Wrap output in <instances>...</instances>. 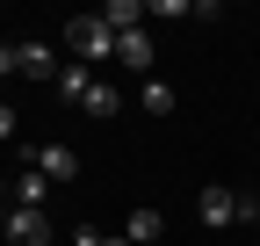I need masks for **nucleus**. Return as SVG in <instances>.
<instances>
[{
  "label": "nucleus",
  "instance_id": "obj_1",
  "mask_svg": "<svg viewBox=\"0 0 260 246\" xmlns=\"http://www.w3.org/2000/svg\"><path fill=\"white\" fill-rule=\"evenodd\" d=\"M65 51H73L80 66H102V58H116V29L102 15H80V22H65Z\"/></svg>",
  "mask_w": 260,
  "mask_h": 246
},
{
  "label": "nucleus",
  "instance_id": "obj_2",
  "mask_svg": "<svg viewBox=\"0 0 260 246\" xmlns=\"http://www.w3.org/2000/svg\"><path fill=\"white\" fill-rule=\"evenodd\" d=\"M29 167H37L44 181H80V152H73V145H37Z\"/></svg>",
  "mask_w": 260,
  "mask_h": 246
},
{
  "label": "nucleus",
  "instance_id": "obj_3",
  "mask_svg": "<svg viewBox=\"0 0 260 246\" xmlns=\"http://www.w3.org/2000/svg\"><path fill=\"white\" fill-rule=\"evenodd\" d=\"M239 210H246V196H239V189H203L195 218H203V225L217 232V225H239Z\"/></svg>",
  "mask_w": 260,
  "mask_h": 246
},
{
  "label": "nucleus",
  "instance_id": "obj_4",
  "mask_svg": "<svg viewBox=\"0 0 260 246\" xmlns=\"http://www.w3.org/2000/svg\"><path fill=\"white\" fill-rule=\"evenodd\" d=\"M8 239H15V246H51V218L15 203V210H8Z\"/></svg>",
  "mask_w": 260,
  "mask_h": 246
},
{
  "label": "nucleus",
  "instance_id": "obj_5",
  "mask_svg": "<svg viewBox=\"0 0 260 246\" xmlns=\"http://www.w3.org/2000/svg\"><path fill=\"white\" fill-rule=\"evenodd\" d=\"M116 66H130V73H145V66H152V37H145V29L116 37Z\"/></svg>",
  "mask_w": 260,
  "mask_h": 246
},
{
  "label": "nucleus",
  "instance_id": "obj_6",
  "mask_svg": "<svg viewBox=\"0 0 260 246\" xmlns=\"http://www.w3.org/2000/svg\"><path fill=\"white\" fill-rule=\"evenodd\" d=\"M22 73H29V80H58L65 66H58V51H51V44H22Z\"/></svg>",
  "mask_w": 260,
  "mask_h": 246
},
{
  "label": "nucleus",
  "instance_id": "obj_7",
  "mask_svg": "<svg viewBox=\"0 0 260 246\" xmlns=\"http://www.w3.org/2000/svg\"><path fill=\"white\" fill-rule=\"evenodd\" d=\"M94 80H102V73H94V66H65V73H58V95H65V102H73V109H80Z\"/></svg>",
  "mask_w": 260,
  "mask_h": 246
},
{
  "label": "nucleus",
  "instance_id": "obj_8",
  "mask_svg": "<svg viewBox=\"0 0 260 246\" xmlns=\"http://www.w3.org/2000/svg\"><path fill=\"white\" fill-rule=\"evenodd\" d=\"M159 232H167V218H159V210H130V232H123V239H130V246H152Z\"/></svg>",
  "mask_w": 260,
  "mask_h": 246
},
{
  "label": "nucleus",
  "instance_id": "obj_9",
  "mask_svg": "<svg viewBox=\"0 0 260 246\" xmlns=\"http://www.w3.org/2000/svg\"><path fill=\"white\" fill-rule=\"evenodd\" d=\"M80 109H87V116H102V123H109V116L123 109V95H116V87H109V80H94V87H87V102H80Z\"/></svg>",
  "mask_w": 260,
  "mask_h": 246
},
{
  "label": "nucleus",
  "instance_id": "obj_10",
  "mask_svg": "<svg viewBox=\"0 0 260 246\" xmlns=\"http://www.w3.org/2000/svg\"><path fill=\"white\" fill-rule=\"evenodd\" d=\"M138 102H145V116H174V87H167V80H145Z\"/></svg>",
  "mask_w": 260,
  "mask_h": 246
},
{
  "label": "nucleus",
  "instance_id": "obj_11",
  "mask_svg": "<svg viewBox=\"0 0 260 246\" xmlns=\"http://www.w3.org/2000/svg\"><path fill=\"white\" fill-rule=\"evenodd\" d=\"M44 189H51V181H44L37 167H29V174L15 181V203H22V210H44Z\"/></svg>",
  "mask_w": 260,
  "mask_h": 246
},
{
  "label": "nucleus",
  "instance_id": "obj_12",
  "mask_svg": "<svg viewBox=\"0 0 260 246\" xmlns=\"http://www.w3.org/2000/svg\"><path fill=\"white\" fill-rule=\"evenodd\" d=\"M8 73H22V44H0V80Z\"/></svg>",
  "mask_w": 260,
  "mask_h": 246
},
{
  "label": "nucleus",
  "instance_id": "obj_13",
  "mask_svg": "<svg viewBox=\"0 0 260 246\" xmlns=\"http://www.w3.org/2000/svg\"><path fill=\"white\" fill-rule=\"evenodd\" d=\"M73 246H102V225H73Z\"/></svg>",
  "mask_w": 260,
  "mask_h": 246
},
{
  "label": "nucleus",
  "instance_id": "obj_14",
  "mask_svg": "<svg viewBox=\"0 0 260 246\" xmlns=\"http://www.w3.org/2000/svg\"><path fill=\"white\" fill-rule=\"evenodd\" d=\"M0 138H15V109L8 102H0Z\"/></svg>",
  "mask_w": 260,
  "mask_h": 246
},
{
  "label": "nucleus",
  "instance_id": "obj_15",
  "mask_svg": "<svg viewBox=\"0 0 260 246\" xmlns=\"http://www.w3.org/2000/svg\"><path fill=\"white\" fill-rule=\"evenodd\" d=\"M8 196H15V189H8V181H0V232H8Z\"/></svg>",
  "mask_w": 260,
  "mask_h": 246
},
{
  "label": "nucleus",
  "instance_id": "obj_16",
  "mask_svg": "<svg viewBox=\"0 0 260 246\" xmlns=\"http://www.w3.org/2000/svg\"><path fill=\"white\" fill-rule=\"evenodd\" d=\"M102 246H130V239H102Z\"/></svg>",
  "mask_w": 260,
  "mask_h": 246
}]
</instances>
